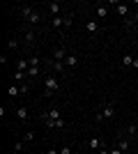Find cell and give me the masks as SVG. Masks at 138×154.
I'll return each instance as SVG.
<instances>
[{"label": "cell", "instance_id": "cell-22", "mask_svg": "<svg viewBox=\"0 0 138 154\" xmlns=\"http://www.w3.org/2000/svg\"><path fill=\"white\" fill-rule=\"evenodd\" d=\"M7 94H9V99H16V97H21L19 83H12V85H9V88H7Z\"/></svg>", "mask_w": 138, "mask_h": 154}, {"label": "cell", "instance_id": "cell-12", "mask_svg": "<svg viewBox=\"0 0 138 154\" xmlns=\"http://www.w3.org/2000/svg\"><path fill=\"white\" fill-rule=\"evenodd\" d=\"M94 12H97V16H99L101 21H106V19H108V14H111V9H108V5H106V2H97Z\"/></svg>", "mask_w": 138, "mask_h": 154}, {"label": "cell", "instance_id": "cell-13", "mask_svg": "<svg viewBox=\"0 0 138 154\" xmlns=\"http://www.w3.org/2000/svg\"><path fill=\"white\" fill-rule=\"evenodd\" d=\"M16 117H19L23 124H28L30 122V113H28V108L26 106H16Z\"/></svg>", "mask_w": 138, "mask_h": 154}, {"label": "cell", "instance_id": "cell-7", "mask_svg": "<svg viewBox=\"0 0 138 154\" xmlns=\"http://www.w3.org/2000/svg\"><path fill=\"white\" fill-rule=\"evenodd\" d=\"M39 117H41V122H48V120H60L62 115H60V108H58V106H51V108L44 110Z\"/></svg>", "mask_w": 138, "mask_h": 154}, {"label": "cell", "instance_id": "cell-31", "mask_svg": "<svg viewBox=\"0 0 138 154\" xmlns=\"http://www.w3.org/2000/svg\"><path fill=\"white\" fill-rule=\"evenodd\" d=\"M97 154H111V149H108V147H101V149H99Z\"/></svg>", "mask_w": 138, "mask_h": 154}, {"label": "cell", "instance_id": "cell-29", "mask_svg": "<svg viewBox=\"0 0 138 154\" xmlns=\"http://www.w3.org/2000/svg\"><path fill=\"white\" fill-rule=\"evenodd\" d=\"M46 154H60V149L58 147H48V149H46Z\"/></svg>", "mask_w": 138, "mask_h": 154}, {"label": "cell", "instance_id": "cell-19", "mask_svg": "<svg viewBox=\"0 0 138 154\" xmlns=\"http://www.w3.org/2000/svg\"><path fill=\"white\" fill-rule=\"evenodd\" d=\"M85 30L90 32V35H99V32H101V28H99L97 21H87V23H85Z\"/></svg>", "mask_w": 138, "mask_h": 154}, {"label": "cell", "instance_id": "cell-34", "mask_svg": "<svg viewBox=\"0 0 138 154\" xmlns=\"http://www.w3.org/2000/svg\"><path fill=\"white\" fill-rule=\"evenodd\" d=\"M136 110H138V101H136Z\"/></svg>", "mask_w": 138, "mask_h": 154}, {"label": "cell", "instance_id": "cell-5", "mask_svg": "<svg viewBox=\"0 0 138 154\" xmlns=\"http://www.w3.org/2000/svg\"><path fill=\"white\" fill-rule=\"evenodd\" d=\"M72 26V16H53L51 19V28H55V30H67V28Z\"/></svg>", "mask_w": 138, "mask_h": 154}, {"label": "cell", "instance_id": "cell-1", "mask_svg": "<svg viewBox=\"0 0 138 154\" xmlns=\"http://www.w3.org/2000/svg\"><path fill=\"white\" fill-rule=\"evenodd\" d=\"M94 117H97V122H104V120L115 117V101H113V99H104V101H99L97 108H94Z\"/></svg>", "mask_w": 138, "mask_h": 154}, {"label": "cell", "instance_id": "cell-14", "mask_svg": "<svg viewBox=\"0 0 138 154\" xmlns=\"http://www.w3.org/2000/svg\"><path fill=\"white\" fill-rule=\"evenodd\" d=\"M41 19H44V12H39V9H37V12H35L32 16H30V19L26 21V23H28V26H30V28H35V26H37V23H41Z\"/></svg>", "mask_w": 138, "mask_h": 154}, {"label": "cell", "instance_id": "cell-4", "mask_svg": "<svg viewBox=\"0 0 138 154\" xmlns=\"http://www.w3.org/2000/svg\"><path fill=\"white\" fill-rule=\"evenodd\" d=\"M37 37H39V32L35 30V28L26 26V28H23V35H21V44L26 46V48H32L35 42H37Z\"/></svg>", "mask_w": 138, "mask_h": 154}, {"label": "cell", "instance_id": "cell-30", "mask_svg": "<svg viewBox=\"0 0 138 154\" xmlns=\"http://www.w3.org/2000/svg\"><path fill=\"white\" fill-rule=\"evenodd\" d=\"M0 64H2V67H7V55H5V53L0 55Z\"/></svg>", "mask_w": 138, "mask_h": 154}, {"label": "cell", "instance_id": "cell-24", "mask_svg": "<svg viewBox=\"0 0 138 154\" xmlns=\"http://www.w3.org/2000/svg\"><path fill=\"white\" fill-rule=\"evenodd\" d=\"M19 46H21V39L19 37H12L9 42H7V48H9V51H16Z\"/></svg>", "mask_w": 138, "mask_h": 154}, {"label": "cell", "instance_id": "cell-27", "mask_svg": "<svg viewBox=\"0 0 138 154\" xmlns=\"http://www.w3.org/2000/svg\"><path fill=\"white\" fill-rule=\"evenodd\" d=\"M60 154H74V147L72 145H62V147H60Z\"/></svg>", "mask_w": 138, "mask_h": 154}, {"label": "cell", "instance_id": "cell-3", "mask_svg": "<svg viewBox=\"0 0 138 154\" xmlns=\"http://www.w3.org/2000/svg\"><path fill=\"white\" fill-rule=\"evenodd\" d=\"M44 67H46L48 74H55V76H69V69L65 67V62H58V60H53V58L44 60Z\"/></svg>", "mask_w": 138, "mask_h": 154}, {"label": "cell", "instance_id": "cell-11", "mask_svg": "<svg viewBox=\"0 0 138 154\" xmlns=\"http://www.w3.org/2000/svg\"><path fill=\"white\" fill-rule=\"evenodd\" d=\"M35 12H37V7H35V5H30V2H28V5H23V7L19 9V14H21V19H23V21H28V19H30V16H32Z\"/></svg>", "mask_w": 138, "mask_h": 154}, {"label": "cell", "instance_id": "cell-23", "mask_svg": "<svg viewBox=\"0 0 138 154\" xmlns=\"http://www.w3.org/2000/svg\"><path fill=\"white\" fill-rule=\"evenodd\" d=\"M120 64H122V67H131V64H133V55H131V53H124L122 60H120Z\"/></svg>", "mask_w": 138, "mask_h": 154}, {"label": "cell", "instance_id": "cell-33", "mask_svg": "<svg viewBox=\"0 0 138 154\" xmlns=\"http://www.w3.org/2000/svg\"><path fill=\"white\" fill-rule=\"evenodd\" d=\"M133 69H138V58H133V64H131Z\"/></svg>", "mask_w": 138, "mask_h": 154}, {"label": "cell", "instance_id": "cell-28", "mask_svg": "<svg viewBox=\"0 0 138 154\" xmlns=\"http://www.w3.org/2000/svg\"><path fill=\"white\" fill-rule=\"evenodd\" d=\"M23 140H26V143H32L35 140V134H32V131H28V134L23 136Z\"/></svg>", "mask_w": 138, "mask_h": 154}, {"label": "cell", "instance_id": "cell-21", "mask_svg": "<svg viewBox=\"0 0 138 154\" xmlns=\"http://www.w3.org/2000/svg\"><path fill=\"white\" fill-rule=\"evenodd\" d=\"M39 74H41V67H30V69H28V81H30V83H32L35 78H39Z\"/></svg>", "mask_w": 138, "mask_h": 154}, {"label": "cell", "instance_id": "cell-6", "mask_svg": "<svg viewBox=\"0 0 138 154\" xmlns=\"http://www.w3.org/2000/svg\"><path fill=\"white\" fill-rule=\"evenodd\" d=\"M69 53H72V51H69V46H67V44H60V46H55V48H53L51 58H53V60H58V62H65Z\"/></svg>", "mask_w": 138, "mask_h": 154}, {"label": "cell", "instance_id": "cell-20", "mask_svg": "<svg viewBox=\"0 0 138 154\" xmlns=\"http://www.w3.org/2000/svg\"><path fill=\"white\" fill-rule=\"evenodd\" d=\"M28 69H30V60H28V58H21L19 62H16V71H23V74H28Z\"/></svg>", "mask_w": 138, "mask_h": 154}, {"label": "cell", "instance_id": "cell-15", "mask_svg": "<svg viewBox=\"0 0 138 154\" xmlns=\"http://www.w3.org/2000/svg\"><path fill=\"white\" fill-rule=\"evenodd\" d=\"M65 67H67V69L78 67V55H76V53H69V55H67V60H65Z\"/></svg>", "mask_w": 138, "mask_h": 154}, {"label": "cell", "instance_id": "cell-25", "mask_svg": "<svg viewBox=\"0 0 138 154\" xmlns=\"http://www.w3.org/2000/svg\"><path fill=\"white\" fill-rule=\"evenodd\" d=\"M19 90H21V94H28V92H30V81H26V83H19Z\"/></svg>", "mask_w": 138, "mask_h": 154}, {"label": "cell", "instance_id": "cell-17", "mask_svg": "<svg viewBox=\"0 0 138 154\" xmlns=\"http://www.w3.org/2000/svg\"><path fill=\"white\" fill-rule=\"evenodd\" d=\"M44 124H46L48 129H65V127H67V122L62 120V117H60V120H48V122H44Z\"/></svg>", "mask_w": 138, "mask_h": 154}, {"label": "cell", "instance_id": "cell-8", "mask_svg": "<svg viewBox=\"0 0 138 154\" xmlns=\"http://www.w3.org/2000/svg\"><path fill=\"white\" fill-rule=\"evenodd\" d=\"M111 5L115 7V12H118L122 19H129V16H131V9H129V5H127V2H111Z\"/></svg>", "mask_w": 138, "mask_h": 154}, {"label": "cell", "instance_id": "cell-32", "mask_svg": "<svg viewBox=\"0 0 138 154\" xmlns=\"http://www.w3.org/2000/svg\"><path fill=\"white\" fill-rule=\"evenodd\" d=\"M111 154H124V152H120L118 147H111Z\"/></svg>", "mask_w": 138, "mask_h": 154}, {"label": "cell", "instance_id": "cell-9", "mask_svg": "<svg viewBox=\"0 0 138 154\" xmlns=\"http://www.w3.org/2000/svg\"><path fill=\"white\" fill-rule=\"evenodd\" d=\"M115 147H118L120 152H124V154H127V152H129V147H131V136H120Z\"/></svg>", "mask_w": 138, "mask_h": 154}, {"label": "cell", "instance_id": "cell-16", "mask_svg": "<svg viewBox=\"0 0 138 154\" xmlns=\"http://www.w3.org/2000/svg\"><path fill=\"white\" fill-rule=\"evenodd\" d=\"M124 28L131 30V28H138V12H133L129 19H124Z\"/></svg>", "mask_w": 138, "mask_h": 154}, {"label": "cell", "instance_id": "cell-18", "mask_svg": "<svg viewBox=\"0 0 138 154\" xmlns=\"http://www.w3.org/2000/svg\"><path fill=\"white\" fill-rule=\"evenodd\" d=\"M87 147L94 149V152H99V149L104 147V143H101V138H97V136H94V138H90V140H87Z\"/></svg>", "mask_w": 138, "mask_h": 154}, {"label": "cell", "instance_id": "cell-35", "mask_svg": "<svg viewBox=\"0 0 138 154\" xmlns=\"http://www.w3.org/2000/svg\"><path fill=\"white\" fill-rule=\"evenodd\" d=\"M39 154H46V152H39Z\"/></svg>", "mask_w": 138, "mask_h": 154}, {"label": "cell", "instance_id": "cell-10", "mask_svg": "<svg viewBox=\"0 0 138 154\" xmlns=\"http://www.w3.org/2000/svg\"><path fill=\"white\" fill-rule=\"evenodd\" d=\"M46 14H48V16H60V12H62V5H60V2H46Z\"/></svg>", "mask_w": 138, "mask_h": 154}, {"label": "cell", "instance_id": "cell-26", "mask_svg": "<svg viewBox=\"0 0 138 154\" xmlns=\"http://www.w3.org/2000/svg\"><path fill=\"white\" fill-rule=\"evenodd\" d=\"M23 145H26V140H16V143H14V152L21 154V152H23Z\"/></svg>", "mask_w": 138, "mask_h": 154}, {"label": "cell", "instance_id": "cell-2", "mask_svg": "<svg viewBox=\"0 0 138 154\" xmlns=\"http://www.w3.org/2000/svg\"><path fill=\"white\" fill-rule=\"evenodd\" d=\"M44 97L46 99H51L55 92H60L62 90V81H60V76H55V74H48L46 71V76H44Z\"/></svg>", "mask_w": 138, "mask_h": 154}]
</instances>
